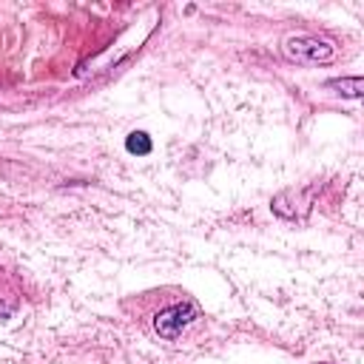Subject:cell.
Returning <instances> with one entry per match:
<instances>
[{
	"label": "cell",
	"instance_id": "obj_4",
	"mask_svg": "<svg viewBox=\"0 0 364 364\" xmlns=\"http://www.w3.org/2000/svg\"><path fill=\"white\" fill-rule=\"evenodd\" d=\"M330 88H338V94L344 97H361V77H341V80H330Z\"/></svg>",
	"mask_w": 364,
	"mask_h": 364
},
{
	"label": "cell",
	"instance_id": "obj_2",
	"mask_svg": "<svg viewBox=\"0 0 364 364\" xmlns=\"http://www.w3.org/2000/svg\"><path fill=\"white\" fill-rule=\"evenodd\" d=\"M199 316V307L191 304V301H182V304H171L165 310H159L154 316V330L162 336V338H176L182 336V330L188 324H193V318Z\"/></svg>",
	"mask_w": 364,
	"mask_h": 364
},
{
	"label": "cell",
	"instance_id": "obj_3",
	"mask_svg": "<svg viewBox=\"0 0 364 364\" xmlns=\"http://www.w3.org/2000/svg\"><path fill=\"white\" fill-rule=\"evenodd\" d=\"M125 148H128V154H134V156H148V154H151V136H148L145 131H134V134H128Z\"/></svg>",
	"mask_w": 364,
	"mask_h": 364
},
{
	"label": "cell",
	"instance_id": "obj_1",
	"mask_svg": "<svg viewBox=\"0 0 364 364\" xmlns=\"http://www.w3.org/2000/svg\"><path fill=\"white\" fill-rule=\"evenodd\" d=\"M282 51L290 63H301V65H318V63H330L336 60V48L333 43L321 40V37H310V34H299V37H287L282 43Z\"/></svg>",
	"mask_w": 364,
	"mask_h": 364
}]
</instances>
